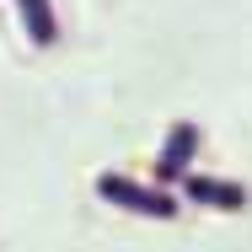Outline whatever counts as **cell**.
<instances>
[{
	"label": "cell",
	"instance_id": "cell-2",
	"mask_svg": "<svg viewBox=\"0 0 252 252\" xmlns=\"http://www.w3.org/2000/svg\"><path fill=\"white\" fill-rule=\"evenodd\" d=\"M177 188H183V199L199 204V209H225V215H236V209H247V204H252L247 183H236V177H204V172H183V177H177Z\"/></svg>",
	"mask_w": 252,
	"mask_h": 252
},
{
	"label": "cell",
	"instance_id": "cell-1",
	"mask_svg": "<svg viewBox=\"0 0 252 252\" xmlns=\"http://www.w3.org/2000/svg\"><path fill=\"white\" fill-rule=\"evenodd\" d=\"M97 199L124 209V215H140V220H172L177 215V193L161 188V183H140V177H124V172H97Z\"/></svg>",
	"mask_w": 252,
	"mask_h": 252
},
{
	"label": "cell",
	"instance_id": "cell-3",
	"mask_svg": "<svg viewBox=\"0 0 252 252\" xmlns=\"http://www.w3.org/2000/svg\"><path fill=\"white\" fill-rule=\"evenodd\" d=\"M199 145H204L199 124H172V129H166V145H161V156H156V183H161V188H177V177L193 172Z\"/></svg>",
	"mask_w": 252,
	"mask_h": 252
},
{
	"label": "cell",
	"instance_id": "cell-4",
	"mask_svg": "<svg viewBox=\"0 0 252 252\" xmlns=\"http://www.w3.org/2000/svg\"><path fill=\"white\" fill-rule=\"evenodd\" d=\"M16 16H22V27H27V43H32V49H54V43H59L54 0H16Z\"/></svg>",
	"mask_w": 252,
	"mask_h": 252
}]
</instances>
